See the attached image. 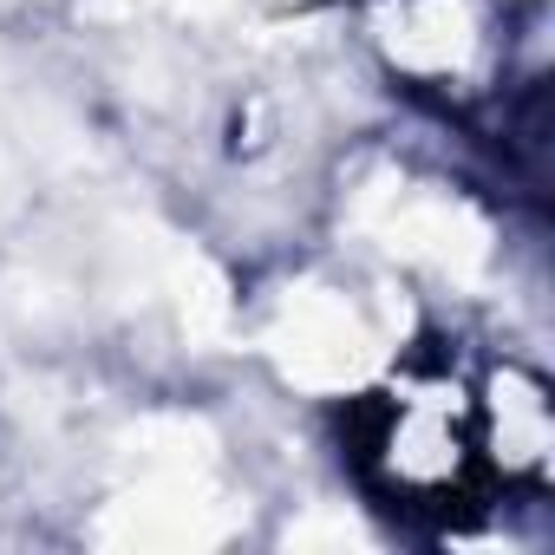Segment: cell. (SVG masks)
<instances>
[{
    "instance_id": "cell-1",
    "label": "cell",
    "mask_w": 555,
    "mask_h": 555,
    "mask_svg": "<svg viewBox=\"0 0 555 555\" xmlns=\"http://www.w3.org/2000/svg\"><path fill=\"white\" fill-rule=\"evenodd\" d=\"M477 444V418L457 386H399L373 405V451L366 464L392 496L431 509L444 490L464 483Z\"/></svg>"
}]
</instances>
